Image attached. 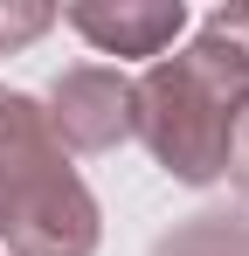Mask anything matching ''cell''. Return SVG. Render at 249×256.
Instances as JSON below:
<instances>
[{"label":"cell","instance_id":"6da1fadb","mask_svg":"<svg viewBox=\"0 0 249 256\" xmlns=\"http://www.w3.org/2000/svg\"><path fill=\"white\" fill-rule=\"evenodd\" d=\"M132 90H138V138L152 146V160L180 187L222 180L228 125L249 97V48L222 28H201L180 56H160Z\"/></svg>","mask_w":249,"mask_h":256},{"label":"cell","instance_id":"7a4b0ae2","mask_svg":"<svg viewBox=\"0 0 249 256\" xmlns=\"http://www.w3.org/2000/svg\"><path fill=\"white\" fill-rule=\"evenodd\" d=\"M0 236L7 256H97L104 236L90 187L28 90H0Z\"/></svg>","mask_w":249,"mask_h":256},{"label":"cell","instance_id":"3957f363","mask_svg":"<svg viewBox=\"0 0 249 256\" xmlns=\"http://www.w3.org/2000/svg\"><path fill=\"white\" fill-rule=\"evenodd\" d=\"M42 111L62 152H118L124 138H138V90L124 70H104V62L62 70Z\"/></svg>","mask_w":249,"mask_h":256},{"label":"cell","instance_id":"277c9868","mask_svg":"<svg viewBox=\"0 0 249 256\" xmlns=\"http://www.w3.org/2000/svg\"><path fill=\"white\" fill-rule=\"evenodd\" d=\"M62 21L97 56H166L173 35L187 28V7L180 0H76L62 7Z\"/></svg>","mask_w":249,"mask_h":256},{"label":"cell","instance_id":"5b68a950","mask_svg":"<svg viewBox=\"0 0 249 256\" xmlns=\"http://www.w3.org/2000/svg\"><path fill=\"white\" fill-rule=\"evenodd\" d=\"M152 256H249V208H201L166 228Z\"/></svg>","mask_w":249,"mask_h":256},{"label":"cell","instance_id":"8992f818","mask_svg":"<svg viewBox=\"0 0 249 256\" xmlns=\"http://www.w3.org/2000/svg\"><path fill=\"white\" fill-rule=\"evenodd\" d=\"M56 28V7H35V0H0V56L28 48L35 35Z\"/></svg>","mask_w":249,"mask_h":256},{"label":"cell","instance_id":"52a82bcc","mask_svg":"<svg viewBox=\"0 0 249 256\" xmlns=\"http://www.w3.org/2000/svg\"><path fill=\"white\" fill-rule=\"evenodd\" d=\"M222 173L242 187V201H249V97L236 104V125H228V152H222Z\"/></svg>","mask_w":249,"mask_h":256},{"label":"cell","instance_id":"ba28073f","mask_svg":"<svg viewBox=\"0 0 249 256\" xmlns=\"http://www.w3.org/2000/svg\"><path fill=\"white\" fill-rule=\"evenodd\" d=\"M208 28H222V35H236V42L249 48V7H214V14H208Z\"/></svg>","mask_w":249,"mask_h":256}]
</instances>
